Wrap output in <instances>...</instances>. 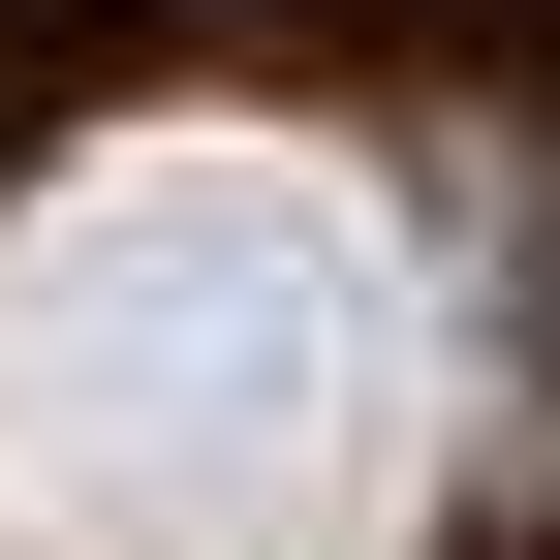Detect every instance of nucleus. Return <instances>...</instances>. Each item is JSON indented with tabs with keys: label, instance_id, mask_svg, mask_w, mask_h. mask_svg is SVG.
Masks as SVG:
<instances>
[{
	"label": "nucleus",
	"instance_id": "obj_1",
	"mask_svg": "<svg viewBox=\"0 0 560 560\" xmlns=\"http://www.w3.org/2000/svg\"><path fill=\"white\" fill-rule=\"evenodd\" d=\"M467 467V280L342 125L125 94L0 187V560H405Z\"/></svg>",
	"mask_w": 560,
	"mask_h": 560
}]
</instances>
